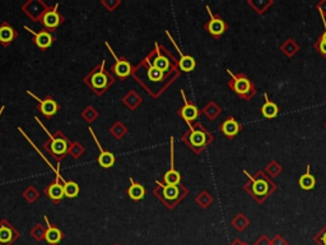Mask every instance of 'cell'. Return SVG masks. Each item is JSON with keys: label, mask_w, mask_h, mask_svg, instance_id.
Wrapping results in <instances>:
<instances>
[{"label": "cell", "mask_w": 326, "mask_h": 245, "mask_svg": "<svg viewBox=\"0 0 326 245\" xmlns=\"http://www.w3.org/2000/svg\"><path fill=\"white\" fill-rule=\"evenodd\" d=\"M244 174L249 178V181L244 185L245 192H247V194L255 199L259 204L265 202L277 190V184L262 170H259L255 175H251L247 170H244Z\"/></svg>", "instance_id": "1"}, {"label": "cell", "mask_w": 326, "mask_h": 245, "mask_svg": "<svg viewBox=\"0 0 326 245\" xmlns=\"http://www.w3.org/2000/svg\"><path fill=\"white\" fill-rule=\"evenodd\" d=\"M227 72H228L229 77H231V80L228 82L229 88L242 100H246V101L251 100L256 93V87L251 82L250 78L244 73L235 74L231 69H227Z\"/></svg>", "instance_id": "2"}, {"label": "cell", "mask_w": 326, "mask_h": 245, "mask_svg": "<svg viewBox=\"0 0 326 245\" xmlns=\"http://www.w3.org/2000/svg\"><path fill=\"white\" fill-rule=\"evenodd\" d=\"M187 125L190 128V132L186 134V142L196 153H200L207 146L212 143L213 137L204 126L201 125L200 122H196L194 126H192V124H187Z\"/></svg>", "instance_id": "3"}, {"label": "cell", "mask_w": 326, "mask_h": 245, "mask_svg": "<svg viewBox=\"0 0 326 245\" xmlns=\"http://www.w3.org/2000/svg\"><path fill=\"white\" fill-rule=\"evenodd\" d=\"M207 10L209 13V17L211 19L205 23V30L214 37V39H219L227 30H228V25L226 23V21L218 14H213V12L211 10L209 5H207Z\"/></svg>", "instance_id": "4"}, {"label": "cell", "mask_w": 326, "mask_h": 245, "mask_svg": "<svg viewBox=\"0 0 326 245\" xmlns=\"http://www.w3.org/2000/svg\"><path fill=\"white\" fill-rule=\"evenodd\" d=\"M35 120H36L38 124H40L41 126H42V129L45 130L46 133H47V135L50 137V144H46L45 143V148H47V150L51 152V155L54 157L56 156H64L65 153H67L68 148H69V144H68V141H65V139H63V138H54L51 135V133H49V130L43 126L42 122H40V119L38 118H35Z\"/></svg>", "instance_id": "5"}, {"label": "cell", "mask_w": 326, "mask_h": 245, "mask_svg": "<svg viewBox=\"0 0 326 245\" xmlns=\"http://www.w3.org/2000/svg\"><path fill=\"white\" fill-rule=\"evenodd\" d=\"M104 68L105 61H102L100 69L93 72L88 78H85V83H88L96 93H102V91H104L107 87V84H109V77L105 73Z\"/></svg>", "instance_id": "6"}, {"label": "cell", "mask_w": 326, "mask_h": 245, "mask_svg": "<svg viewBox=\"0 0 326 245\" xmlns=\"http://www.w3.org/2000/svg\"><path fill=\"white\" fill-rule=\"evenodd\" d=\"M181 95H182L183 102H185V104H183V106L181 107L180 110H179V114H180L181 118L185 120L186 124H191L192 122H195V120L198 119L200 111H199V109L196 107V105H194V104H191V102L187 101V98H186L183 89H181Z\"/></svg>", "instance_id": "7"}, {"label": "cell", "mask_w": 326, "mask_h": 245, "mask_svg": "<svg viewBox=\"0 0 326 245\" xmlns=\"http://www.w3.org/2000/svg\"><path fill=\"white\" fill-rule=\"evenodd\" d=\"M19 238V233L8 221L0 222V245H12Z\"/></svg>", "instance_id": "8"}, {"label": "cell", "mask_w": 326, "mask_h": 245, "mask_svg": "<svg viewBox=\"0 0 326 245\" xmlns=\"http://www.w3.org/2000/svg\"><path fill=\"white\" fill-rule=\"evenodd\" d=\"M27 93L30 96H32L37 102H40V104H38V110H40L41 113H42V115H45L46 118L54 117V115L58 113L59 105L55 100H52L51 97H47L46 100H41L40 97L35 96L31 91H27Z\"/></svg>", "instance_id": "9"}, {"label": "cell", "mask_w": 326, "mask_h": 245, "mask_svg": "<svg viewBox=\"0 0 326 245\" xmlns=\"http://www.w3.org/2000/svg\"><path fill=\"white\" fill-rule=\"evenodd\" d=\"M166 35L168 36V39H170L171 41H172V43H174L175 49H176V51L179 52V55H180V61H179V67H180V69L182 72H186V73H189V72L194 71L195 69V65H196V61L195 59L192 58V56L190 55H185L182 51L180 50V47H179V45L176 43V41L172 39V36H171V34L168 32V31H166Z\"/></svg>", "instance_id": "10"}, {"label": "cell", "mask_w": 326, "mask_h": 245, "mask_svg": "<svg viewBox=\"0 0 326 245\" xmlns=\"http://www.w3.org/2000/svg\"><path fill=\"white\" fill-rule=\"evenodd\" d=\"M219 130L223 135H226L227 138L232 139V138H235L238 133L241 132L242 125L233 117H228L220 124Z\"/></svg>", "instance_id": "11"}, {"label": "cell", "mask_w": 326, "mask_h": 245, "mask_svg": "<svg viewBox=\"0 0 326 245\" xmlns=\"http://www.w3.org/2000/svg\"><path fill=\"white\" fill-rule=\"evenodd\" d=\"M58 6L59 4H56V6L52 10H49V12H46L45 14L42 15V18H41V22H42L43 27L46 30H55L60 26V23L63 22V17L58 13Z\"/></svg>", "instance_id": "12"}, {"label": "cell", "mask_w": 326, "mask_h": 245, "mask_svg": "<svg viewBox=\"0 0 326 245\" xmlns=\"http://www.w3.org/2000/svg\"><path fill=\"white\" fill-rule=\"evenodd\" d=\"M89 133L92 134V137H93V139H95L96 144H97L98 150H100V156H98V163H100L101 166L104 168H110L112 167L113 163H115V156H113L112 153L109 152V151H105L104 148H102V146L100 144V142H98L97 137H96V133L93 132V129L89 128Z\"/></svg>", "instance_id": "13"}, {"label": "cell", "mask_w": 326, "mask_h": 245, "mask_svg": "<svg viewBox=\"0 0 326 245\" xmlns=\"http://www.w3.org/2000/svg\"><path fill=\"white\" fill-rule=\"evenodd\" d=\"M106 46H107V49L110 50L111 54H112V56L115 58V60H116V64L112 67L113 73L119 77V78H122V80H124V78H126V77L130 76V74H131L130 63H129L128 60H124V59H122V60H119V59H117V56L115 55V52H113L112 49H111V46L109 45L107 42H106Z\"/></svg>", "instance_id": "14"}, {"label": "cell", "mask_w": 326, "mask_h": 245, "mask_svg": "<svg viewBox=\"0 0 326 245\" xmlns=\"http://www.w3.org/2000/svg\"><path fill=\"white\" fill-rule=\"evenodd\" d=\"M25 30L34 35L35 43H36L37 47H40L41 50H46L47 47L51 46L54 39H52V35L50 34V32H47L46 30L40 31V32H35L34 30H31V28L27 27V26H25Z\"/></svg>", "instance_id": "15"}, {"label": "cell", "mask_w": 326, "mask_h": 245, "mask_svg": "<svg viewBox=\"0 0 326 245\" xmlns=\"http://www.w3.org/2000/svg\"><path fill=\"white\" fill-rule=\"evenodd\" d=\"M171 167L165 174V184L167 185H179L181 181L180 172L175 170V163H174V138L171 137Z\"/></svg>", "instance_id": "16"}, {"label": "cell", "mask_w": 326, "mask_h": 245, "mask_svg": "<svg viewBox=\"0 0 326 245\" xmlns=\"http://www.w3.org/2000/svg\"><path fill=\"white\" fill-rule=\"evenodd\" d=\"M45 221H46V225H47V229H46L45 231L46 243L49 245H58L59 243L61 242V239H63L64 234L61 233L60 229H58L56 226L50 224L49 218L46 217V216H45Z\"/></svg>", "instance_id": "17"}, {"label": "cell", "mask_w": 326, "mask_h": 245, "mask_svg": "<svg viewBox=\"0 0 326 245\" xmlns=\"http://www.w3.org/2000/svg\"><path fill=\"white\" fill-rule=\"evenodd\" d=\"M159 187L162 188V197L166 202H176L177 199L181 196V188L179 185H167V184H162L158 180L156 181Z\"/></svg>", "instance_id": "18"}, {"label": "cell", "mask_w": 326, "mask_h": 245, "mask_svg": "<svg viewBox=\"0 0 326 245\" xmlns=\"http://www.w3.org/2000/svg\"><path fill=\"white\" fill-rule=\"evenodd\" d=\"M264 98H265V104L262 105L261 114L266 119H274V118L278 117V114H279V107H278V105L275 104V102L271 101L266 92H264Z\"/></svg>", "instance_id": "19"}, {"label": "cell", "mask_w": 326, "mask_h": 245, "mask_svg": "<svg viewBox=\"0 0 326 245\" xmlns=\"http://www.w3.org/2000/svg\"><path fill=\"white\" fill-rule=\"evenodd\" d=\"M46 194L50 197V198L54 201V202H59L61 199L64 198V185L59 183V179H56V181H54L52 184H50L49 188L45 190Z\"/></svg>", "instance_id": "20"}, {"label": "cell", "mask_w": 326, "mask_h": 245, "mask_svg": "<svg viewBox=\"0 0 326 245\" xmlns=\"http://www.w3.org/2000/svg\"><path fill=\"white\" fill-rule=\"evenodd\" d=\"M15 37V32L12 27H10L9 23L4 22L3 25L0 26V43L4 46L9 45Z\"/></svg>", "instance_id": "21"}, {"label": "cell", "mask_w": 326, "mask_h": 245, "mask_svg": "<svg viewBox=\"0 0 326 245\" xmlns=\"http://www.w3.org/2000/svg\"><path fill=\"white\" fill-rule=\"evenodd\" d=\"M299 187L303 190H311L314 189L315 185H316V179H315L314 175L311 174V166L307 165V170L298 180Z\"/></svg>", "instance_id": "22"}, {"label": "cell", "mask_w": 326, "mask_h": 245, "mask_svg": "<svg viewBox=\"0 0 326 245\" xmlns=\"http://www.w3.org/2000/svg\"><path fill=\"white\" fill-rule=\"evenodd\" d=\"M128 194L133 201H141L145 196V189L142 184L135 183L133 179L130 178V187L128 189Z\"/></svg>", "instance_id": "23"}, {"label": "cell", "mask_w": 326, "mask_h": 245, "mask_svg": "<svg viewBox=\"0 0 326 245\" xmlns=\"http://www.w3.org/2000/svg\"><path fill=\"white\" fill-rule=\"evenodd\" d=\"M156 51H157V56H156V59L153 60V65H154L156 68H158L159 71H162L163 73H165V72H167L168 69H170V67H171L170 60H168L166 56L161 55V52H159L158 43H156Z\"/></svg>", "instance_id": "24"}, {"label": "cell", "mask_w": 326, "mask_h": 245, "mask_svg": "<svg viewBox=\"0 0 326 245\" xmlns=\"http://www.w3.org/2000/svg\"><path fill=\"white\" fill-rule=\"evenodd\" d=\"M281 49H282V51H283L284 54L288 56V58H292L294 54L298 52L299 46L297 45L296 41L293 40V39H288V40H286V42L282 43Z\"/></svg>", "instance_id": "25"}, {"label": "cell", "mask_w": 326, "mask_h": 245, "mask_svg": "<svg viewBox=\"0 0 326 245\" xmlns=\"http://www.w3.org/2000/svg\"><path fill=\"white\" fill-rule=\"evenodd\" d=\"M146 64H148V78H149L152 82H161L163 80V77H165V73L162 71H159L158 68H156L154 65L150 63L148 59H146Z\"/></svg>", "instance_id": "26"}, {"label": "cell", "mask_w": 326, "mask_h": 245, "mask_svg": "<svg viewBox=\"0 0 326 245\" xmlns=\"http://www.w3.org/2000/svg\"><path fill=\"white\" fill-rule=\"evenodd\" d=\"M250 225V220L245 216L244 213H238L233 220H232V226L238 231H244Z\"/></svg>", "instance_id": "27"}, {"label": "cell", "mask_w": 326, "mask_h": 245, "mask_svg": "<svg viewBox=\"0 0 326 245\" xmlns=\"http://www.w3.org/2000/svg\"><path fill=\"white\" fill-rule=\"evenodd\" d=\"M63 185H64V194L67 198H75L79 194V185L75 181H67Z\"/></svg>", "instance_id": "28"}, {"label": "cell", "mask_w": 326, "mask_h": 245, "mask_svg": "<svg viewBox=\"0 0 326 245\" xmlns=\"http://www.w3.org/2000/svg\"><path fill=\"white\" fill-rule=\"evenodd\" d=\"M247 3L250 4V5L253 6L254 9L259 13V14H262V13L265 12L269 6L273 4V1H271V0H268V1H264V0H257V1H253V0H249Z\"/></svg>", "instance_id": "29"}, {"label": "cell", "mask_w": 326, "mask_h": 245, "mask_svg": "<svg viewBox=\"0 0 326 245\" xmlns=\"http://www.w3.org/2000/svg\"><path fill=\"white\" fill-rule=\"evenodd\" d=\"M282 172V166L277 163V161H271L266 167V174L271 175V176H278Z\"/></svg>", "instance_id": "30"}, {"label": "cell", "mask_w": 326, "mask_h": 245, "mask_svg": "<svg viewBox=\"0 0 326 245\" xmlns=\"http://www.w3.org/2000/svg\"><path fill=\"white\" fill-rule=\"evenodd\" d=\"M314 242L317 245H326V224L324 225L323 229L314 236Z\"/></svg>", "instance_id": "31"}, {"label": "cell", "mask_w": 326, "mask_h": 245, "mask_svg": "<svg viewBox=\"0 0 326 245\" xmlns=\"http://www.w3.org/2000/svg\"><path fill=\"white\" fill-rule=\"evenodd\" d=\"M314 47L316 51L320 52L321 55L326 59V41L325 40H323V39H320V37H317V40L315 41V43H314Z\"/></svg>", "instance_id": "32"}, {"label": "cell", "mask_w": 326, "mask_h": 245, "mask_svg": "<svg viewBox=\"0 0 326 245\" xmlns=\"http://www.w3.org/2000/svg\"><path fill=\"white\" fill-rule=\"evenodd\" d=\"M32 236H34L35 239L40 242V240L45 239V231H43L41 226H37L32 230Z\"/></svg>", "instance_id": "33"}, {"label": "cell", "mask_w": 326, "mask_h": 245, "mask_svg": "<svg viewBox=\"0 0 326 245\" xmlns=\"http://www.w3.org/2000/svg\"><path fill=\"white\" fill-rule=\"evenodd\" d=\"M271 245H290V243L287 242L282 235H275L273 239H271Z\"/></svg>", "instance_id": "34"}, {"label": "cell", "mask_w": 326, "mask_h": 245, "mask_svg": "<svg viewBox=\"0 0 326 245\" xmlns=\"http://www.w3.org/2000/svg\"><path fill=\"white\" fill-rule=\"evenodd\" d=\"M317 9L320 12L321 18H326V0H323L320 3H317Z\"/></svg>", "instance_id": "35"}, {"label": "cell", "mask_w": 326, "mask_h": 245, "mask_svg": "<svg viewBox=\"0 0 326 245\" xmlns=\"http://www.w3.org/2000/svg\"><path fill=\"white\" fill-rule=\"evenodd\" d=\"M254 245H271V240L266 235H261Z\"/></svg>", "instance_id": "36"}, {"label": "cell", "mask_w": 326, "mask_h": 245, "mask_svg": "<svg viewBox=\"0 0 326 245\" xmlns=\"http://www.w3.org/2000/svg\"><path fill=\"white\" fill-rule=\"evenodd\" d=\"M323 21H324V26H325V31H324L323 34L320 35V39H323V40H325L326 41V18H323Z\"/></svg>", "instance_id": "37"}, {"label": "cell", "mask_w": 326, "mask_h": 245, "mask_svg": "<svg viewBox=\"0 0 326 245\" xmlns=\"http://www.w3.org/2000/svg\"><path fill=\"white\" fill-rule=\"evenodd\" d=\"M231 245H244V243H242L240 239H236V240H233V242H232Z\"/></svg>", "instance_id": "38"}, {"label": "cell", "mask_w": 326, "mask_h": 245, "mask_svg": "<svg viewBox=\"0 0 326 245\" xmlns=\"http://www.w3.org/2000/svg\"><path fill=\"white\" fill-rule=\"evenodd\" d=\"M4 109H5V107L1 106V109H0V115H1V113H3V111H4Z\"/></svg>", "instance_id": "39"}, {"label": "cell", "mask_w": 326, "mask_h": 245, "mask_svg": "<svg viewBox=\"0 0 326 245\" xmlns=\"http://www.w3.org/2000/svg\"><path fill=\"white\" fill-rule=\"evenodd\" d=\"M244 245H250V244H247V243H244Z\"/></svg>", "instance_id": "40"}, {"label": "cell", "mask_w": 326, "mask_h": 245, "mask_svg": "<svg viewBox=\"0 0 326 245\" xmlns=\"http://www.w3.org/2000/svg\"><path fill=\"white\" fill-rule=\"evenodd\" d=\"M325 128H326V124H325Z\"/></svg>", "instance_id": "41"}]
</instances>
